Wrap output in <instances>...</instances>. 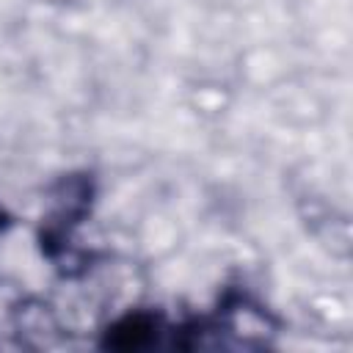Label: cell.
Here are the masks:
<instances>
[{"instance_id":"cell-1","label":"cell","mask_w":353,"mask_h":353,"mask_svg":"<svg viewBox=\"0 0 353 353\" xmlns=\"http://www.w3.org/2000/svg\"><path fill=\"white\" fill-rule=\"evenodd\" d=\"M152 320L135 314V317H124L121 323H116L108 334V345L110 347H121V350H132V347H143L152 339Z\"/></svg>"}]
</instances>
